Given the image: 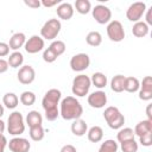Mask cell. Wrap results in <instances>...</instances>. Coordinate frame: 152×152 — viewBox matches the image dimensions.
Returning <instances> with one entry per match:
<instances>
[{
  "label": "cell",
  "instance_id": "cell-1",
  "mask_svg": "<svg viewBox=\"0 0 152 152\" xmlns=\"http://www.w3.org/2000/svg\"><path fill=\"white\" fill-rule=\"evenodd\" d=\"M61 97H62V93L59 89H56V88L49 89L45 93V95L42 100V106L45 110L46 120L53 121L59 116V110H58L57 106L59 104Z\"/></svg>",
  "mask_w": 152,
  "mask_h": 152
},
{
  "label": "cell",
  "instance_id": "cell-2",
  "mask_svg": "<svg viewBox=\"0 0 152 152\" xmlns=\"http://www.w3.org/2000/svg\"><path fill=\"white\" fill-rule=\"evenodd\" d=\"M59 115L64 120H76L83 114V107L80 101L74 96H66L61 101Z\"/></svg>",
  "mask_w": 152,
  "mask_h": 152
},
{
  "label": "cell",
  "instance_id": "cell-3",
  "mask_svg": "<svg viewBox=\"0 0 152 152\" xmlns=\"http://www.w3.org/2000/svg\"><path fill=\"white\" fill-rule=\"evenodd\" d=\"M103 119L112 129H120L125 124V116L121 114L118 107L109 106L103 112Z\"/></svg>",
  "mask_w": 152,
  "mask_h": 152
},
{
  "label": "cell",
  "instance_id": "cell-4",
  "mask_svg": "<svg viewBox=\"0 0 152 152\" xmlns=\"http://www.w3.org/2000/svg\"><path fill=\"white\" fill-rule=\"evenodd\" d=\"M7 131L11 135H14V137H18L24 133L25 121H24V116L20 112L14 110L10 114V116L7 119Z\"/></svg>",
  "mask_w": 152,
  "mask_h": 152
},
{
  "label": "cell",
  "instance_id": "cell-5",
  "mask_svg": "<svg viewBox=\"0 0 152 152\" xmlns=\"http://www.w3.org/2000/svg\"><path fill=\"white\" fill-rule=\"evenodd\" d=\"M90 87H91L90 77L84 74H80V75L75 76V78L72 80L71 91L74 95L78 96V97H84L86 95H88Z\"/></svg>",
  "mask_w": 152,
  "mask_h": 152
},
{
  "label": "cell",
  "instance_id": "cell-6",
  "mask_svg": "<svg viewBox=\"0 0 152 152\" xmlns=\"http://www.w3.org/2000/svg\"><path fill=\"white\" fill-rule=\"evenodd\" d=\"M62 28V24L58 19L51 18L48 21L44 23V25L40 28V37L43 39H48V40H53L58 33L61 32Z\"/></svg>",
  "mask_w": 152,
  "mask_h": 152
},
{
  "label": "cell",
  "instance_id": "cell-7",
  "mask_svg": "<svg viewBox=\"0 0 152 152\" xmlns=\"http://www.w3.org/2000/svg\"><path fill=\"white\" fill-rule=\"evenodd\" d=\"M107 36L112 42L119 43L125 38V30L119 20H110L107 25Z\"/></svg>",
  "mask_w": 152,
  "mask_h": 152
},
{
  "label": "cell",
  "instance_id": "cell-8",
  "mask_svg": "<svg viewBox=\"0 0 152 152\" xmlns=\"http://www.w3.org/2000/svg\"><path fill=\"white\" fill-rule=\"evenodd\" d=\"M146 4L145 2H141V1H137V2H133L129 5V7L127 8L126 11V17L129 21H133V23H137V21H140V19L142 18V15L145 14L146 12Z\"/></svg>",
  "mask_w": 152,
  "mask_h": 152
},
{
  "label": "cell",
  "instance_id": "cell-9",
  "mask_svg": "<svg viewBox=\"0 0 152 152\" xmlns=\"http://www.w3.org/2000/svg\"><path fill=\"white\" fill-rule=\"evenodd\" d=\"M70 68L72 71L81 72L89 68L90 65V57L87 53H76L70 58Z\"/></svg>",
  "mask_w": 152,
  "mask_h": 152
},
{
  "label": "cell",
  "instance_id": "cell-10",
  "mask_svg": "<svg viewBox=\"0 0 152 152\" xmlns=\"http://www.w3.org/2000/svg\"><path fill=\"white\" fill-rule=\"evenodd\" d=\"M91 15L96 23L104 25V24H108L112 19V11L109 7L100 4V5H96L91 10Z\"/></svg>",
  "mask_w": 152,
  "mask_h": 152
},
{
  "label": "cell",
  "instance_id": "cell-11",
  "mask_svg": "<svg viewBox=\"0 0 152 152\" xmlns=\"http://www.w3.org/2000/svg\"><path fill=\"white\" fill-rule=\"evenodd\" d=\"M44 45H45L44 39H43L40 36L34 34V36L30 37V38L26 40V43H25V45H24V49H25V51H26L27 53L33 55V53H38L39 51H42V50L44 49Z\"/></svg>",
  "mask_w": 152,
  "mask_h": 152
},
{
  "label": "cell",
  "instance_id": "cell-12",
  "mask_svg": "<svg viewBox=\"0 0 152 152\" xmlns=\"http://www.w3.org/2000/svg\"><path fill=\"white\" fill-rule=\"evenodd\" d=\"M88 104L93 108L100 109L107 104V94L103 90H96L88 95Z\"/></svg>",
  "mask_w": 152,
  "mask_h": 152
},
{
  "label": "cell",
  "instance_id": "cell-13",
  "mask_svg": "<svg viewBox=\"0 0 152 152\" xmlns=\"http://www.w3.org/2000/svg\"><path fill=\"white\" fill-rule=\"evenodd\" d=\"M17 77L21 84H31L36 78V70L31 65H23L19 68Z\"/></svg>",
  "mask_w": 152,
  "mask_h": 152
},
{
  "label": "cell",
  "instance_id": "cell-14",
  "mask_svg": "<svg viewBox=\"0 0 152 152\" xmlns=\"http://www.w3.org/2000/svg\"><path fill=\"white\" fill-rule=\"evenodd\" d=\"M7 145L12 152H28L31 148L30 141L27 139L20 138V137H14L13 139L10 140V142Z\"/></svg>",
  "mask_w": 152,
  "mask_h": 152
},
{
  "label": "cell",
  "instance_id": "cell-15",
  "mask_svg": "<svg viewBox=\"0 0 152 152\" xmlns=\"http://www.w3.org/2000/svg\"><path fill=\"white\" fill-rule=\"evenodd\" d=\"M138 94H139V99L142 101H150L152 99V77L151 76H145L142 78Z\"/></svg>",
  "mask_w": 152,
  "mask_h": 152
},
{
  "label": "cell",
  "instance_id": "cell-16",
  "mask_svg": "<svg viewBox=\"0 0 152 152\" xmlns=\"http://www.w3.org/2000/svg\"><path fill=\"white\" fill-rule=\"evenodd\" d=\"M74 6L69 2H61L58 6H57V15L59 17V19H63V20H69L72 18L74 15Z\"/></svg>",
  "mask_w": 152,
  "mask_h": 152
},
{
  "label": "cell",
  "instance_id": "cell-17",
  "mask_svg": "<svg viewBox=\"0 0 152 152\" xmlns=\"http://www.w3.org/2000/svg\"><path fill=\"white\" fill-rule=\"evenodd\" d=\"M70 129H71V132H72L74 135H76V137H83L88 132V125H87V122L84 120H82L80 118V119L72 120V124H71Z\"/></svg>",
  "mask_w": 152,
  "mask_h": 152
},
{
  "label": "cell",
  "instance_id": "cell-18",
  "mask_svg": "<svg viewBox=\"0 0 152 152\" xmlns=\"http://www.w3.org/2000/svg\"><path fill=\"white\" fill-rule=\"evenodd\" d=\"M26 43V36L23 33V32H17L14 33L11 39H10V49L13 50V51H18L20 48H23Z\"/></svg>",
  "mask_w": 152,
  "mask_h": 152
},
{
  "label": "cell",
  "instance_id": "cell-19",
  "mask_svg": "<svg viewBox=\"0 0 152 152\" xmlns=\"http://www.w3.org/2000/svg\"><path fill=\"white\" fill-rule=\"evenodd\" d=\"M148 26L146 25L145 21H137L134 23L133 27H132V33L133 36H135L137 38H144L148 34Z\"/></svg>",
  "mask_w": 152,
  "mask_h": 152
},
{
  "label": "cell",
  "instance_id": "cell-20",
  "mask_svg": "<svg viewBox=\"0 0 152 152\" xmlns=\"http://www.w3.org/2000/svg\"><path fill=\"white\" fill-rule=\"evenodd\" d=\"M133 131H134V135H138V137H141L148 132H152V121L151 120H142L135 125Z\"/></svg>",
  "mask_w": 152,
  "mask_h": 152
},
{
  "label": "cell",
  "instance_id": "cell-21",
  "mask_svg": "<svg viewBox=\"0 0 152 152\" xmlns=\"http://www.w3.org/2000/svg\"><path fill=\"white\" fill-rule=\"evenodd\" d=\"M7 63H8V66H11L13 69H17L19 66H23V63H24V56H23V53L20 51H13L8 56Z\"/></svg>",
  "mask_w": 152,
  "mask_h": 152
},
{
  "label": "cell",
  "instance_id": "cell-22",
  "mask_svg": "<svg viewBox=\"0 0 152 152\" xmlns=\"http://www.w3.org/2000/svg\"><path fill=\"white\" fill-rule=\"evenodd\" d=\"M87 137H88V140L89 141H91V142H99L103 138V129L100 126H93V127H90L88 129Z\"/></svg>",
  "mask_w": 152,
  "mask_h": 152
},
{
  "label": "cell",
  "instance_id": "cell-23",
  "mask_svg": "<svg viewBox=\"0 0 152 152\" xmlns=\"http://www.w3.org/2000/svg\"><path fill=\"white\" fill-rule=\"evenodd\" d=\"M26 124L28 125V127H33V126H38L43 124V116L38 110H30L26 115Z\"/></svg>",
  "mask_w": 152,
  "mask_h": 152
},
{
  "label": "cell",
  "instance_id": "cell-24",
  "mask_svg": "<svg viewBox=\"0 0 152 152\" xmlns=\"http://www.w3.org/2000/svg\"><path fill=\"white\" fill-rule=\"evenodd\" d=\"M90 82H91V84H94L96 88L103 89V88H106V86H107V76H106L103 72H100V71L94 72V74L91 75V77H90Z\"/></svg>",
  "mask_w": 152,
  "mask_h": 152
},
{
  "label": "cell",
  "instance_id": "cell-25",
  "mask_svg": "<svg viewBox=\"0 0 152 152\" xmlns=\"http://www.w3.org/2000/svg\"><path fill=\"white\" fill-rule=\"evenodd\" d=\"M125 78L126 76L124 75H115L110 80V89L114 93H122L124 91V86H125Z\"/></svg>",
  "mask_w": 152,
  "mask_h": 152
},
{
  "label": "cell",
  "instance_id": "cell-26",
  "mask_svg": "<svg viewBox=\"0 0 152 152\" xmlns=\"http://www.w3.org/2000/svg\"><path fill=\"white\" fill-rule=\"evenodd\" d=\"M140 88V82L137 77L129 76L125 78V86H124V90L127 93H137Z\"/></svg>",
  "mask_w": 152,
  "mask_h": 152
},
{
  "label": "cell",
  "instance_id": "cell-27",
  "mask_svg": "<svg viewBox=\"0 0 152 152\" xmlns=\"http://www.w3.org/2000/svg\"><path fill=\"white\" fill-rule=\"evenodd\" d=\"M19 103V97L14 93H6L2 97V104L8 109H14Z\"/></svg>",
  "mask_w": 152,
  "mask_h": 152
},
{
  "label": "cell",
  "instance_id": "cell-28",
  "mask_svg": "<svg viewBox=\"0 0 152 152\" xmlns=\"http://www.w3.org/2000/svg\"><path fill=\"white\" fill-rule=\"evenodd\" d=\"M86 42H87L88 45L96 48V46L101 45V43H102V36L97 31H90L87 34V37H86Z\"/></svg>",
  "mask_w": 152,
  "mask_h": 152
},
{
  "label": "cell",
  "instance_id": "cell-29",
  "mask_svg": "<svg viewBox=\"0 0 152 152\" xmlns=\"http://www.w3.org/2000/svg\"><path fill=\"white\" fill-rule=\"evenodd\" d=\"M134 131L133 128L131 127H124V128H120L118 134H116V139L119 142H122V141H126V140H129V139H134Z\"/></svg>",
  "mask_w": 152,
  "mask_h": 152
},
{
  "label": "cell",
  "instance_id": "cell-30",
  "mask_svg": "<svg viewBox=\"0 0 152 152\" xmlns=\"http://www.w3.org/2000/svg\"><path fill=\"white\" fill-rule=\"evenodd\" d=\"M118 142L114 139H107L100 145L99 152H118Z\"/></svg>",
  "mask_w": 152,
  "mask_h": 152
},
{
  "label": "cell",
  "instance_id": "cell-31",
  "mask_svg": "<svg viewBox=\"0 0 152 152\" xmlns=\"http://www.w3.org/2000/svg\"><path fill=\"white\" fill-rule=\"evenodd\" d=\"M30 138L33 140V141H40L44 139V135H45V132H44V128L42 125H38V126H33V127H30Z\"/></svg>",
  "mask_w": 152,
  "mask_h": 152
},
{
  "label": "cell",
  "instance_id": "cell-32",
  "mask_svg": "<svg viewBox=\"0 0 152 152\" xmlns=\"http://www.w3.org/2000/svg\"><path fill=\"white\" fill-rule=\"evenodd\" d=\"M75 8L80 14H88L91 11V4L89 0H76Z\"/></svg>",
  "mask_w": 152,
  "mask_h": 152
},
{
  "label": "cell",
  "instance_id": "cell-33",
  "mask_svg": "<svg viewBox=\"0 0 152 152\" xmlns=\"http://www.w3.org/2000/svg\"><path fill=\"white\" fill-rule=\"evenodd\" d=\"M49 49H50L57 57H59L61 55H63V53L65 52L66 46H65V43H64L63 40H53V42L50 44Z\"/></svg>",
  "mask_w": 152,
  "mask_h": 152
},
{
  "label": "cell",
  "instance_id": "cell-34",
  "mask_svg": "<svg viewBox=\"0 0 152 152\" xmlns=\"http://www.w3.org/2000/svg\"><path fill=\"white\" fill-rule=\"evenodd\" d=\"M19 101L24 106H32L36 102V94L33 91H30V90L23 91L20 97H19Z\"/></svg>",
  "mask_w": 152,
  "mask_h": 152
},
{
  "label": "cell",
  "instance_id": "cell-35",
  "mask_svg": "<svg viewBox=\"0 0 152 152\" xmlns=\"http://www.w3.org/2000/svg\"><path fill=\"white\" fill-rule=\"evenodd\" d=\"M138 142L135 139H129L120 142V148L122 152H138Z\"/></svg>",
  "mask_w": 152,
  "mask_h": 152
},
{
  "label": "cell",
  "instance_id": "cell-36",
  "mask_svg": "<svg viewBox=\"0 0 152 152\" xmlns=\"http://www.w3.org/2000/svg\"><path fill=\"white\" fill-rule=\"evenodd\" d=\"M43 59H44V62H46V63H53V62L57 59V56H56L49 48H46V49H44V51H43Z\"/></svg>",
  "mask_w": 152,
  "mask_h": 152
},
{
  "label": "cell",
  "instance_id": "cell-37",
  "mask_svg": "<svg viewBox=\"0 0 152 152\" xmlns=\"http://www.w3.org/2000/svg\"><path fill=\"white\" fill-rule=\"evenodd\" d=\"M139 142L145 147H150L152 145V132H148V133L139 137Z\"/></svg>",
  "mask_w": 152,
  "mask_h": 152
},
{
  "label": "cell",
  "instance_id": "cell-38",
  "mask_svg": "<svg viewBox=\"0 0 152 152\" xmlns=\"http://www.w3.org/2000/svg\"><path fill=\"white\" fill-rule=\"evenodd\" d=\"M10 45L5 42H0V57H6L10 55Z\"/></svg>",
  "mask_w": 152,
  "mask_h": 152
},
{
  "label": "cell",
  "instance_id": "cell-39",
  "mask_svg": "<svg viewBox=\"0 0 152 152\" xmlns=\"http://www.w3.org/2000/svg\"><path fill=\"white\" fill-rule=\"evenodd\" d=\"M59 4H61V0H43V1H40V5L44 7H52V6H56Z\"/></svg>",
  "mask_w": 152,
  "mask_h": 152
},
{
  "label": "cell",
  "instance_id": "cell-40",
  "mask_svg": "<svg viewBox=\"0 0 152 152\" xmlns=\"http://www.w3.org/2000/svg\"><path fill=\"white\" fill-rule=\"evenodd\" d=\"M24 4L26 6H28V7H32V8H38V7L42 6L39 0H25Z\"/></svg>",
  "mask_w": 152,
  "mask_h": 152
},
{
  "label": "cell",
  "instance_id": "cell-41",
  "mask_svg": "<svg viewBox=\"0 0 152 152\" xmlns=\"http://www.w3.org/2000/svg\"><path fill=\"white\" fill-rule=\"evenodd\" d=\"M59 152H77V150H76V147H75L74 145H71V144H66V145L62 146V148H61Z\"/></svg>",
  "mask_w": 152,
  "mask_h": 152
},
{
  "label": "cell",
  "instance_id": "cell-42",
  "mask_svg": "<svg viewBox=\"0 0 152 152\" xmlns=\"http://www.w3.org/2000/svg\"><path fill=\"white\" fill-rule=\"evenodd\" d=\"M8 63H7V61L6 59H4V58H0V74H4V72H6L7 70H8Z\"/></svg>",
  "mask_w": 152,
  "mask_h": 152
},
{
  "label": "cell",
  "instance_id": "cell-43",
  "mask_svg": "<svg viewBox=\"0 0 152 152\" xmlns=\"http://www.w3.org/2000/svg\"><path fill=\"white\" fill-rule=\"evenodd\" d=\"M8 141L4 134H0V152H5V148L7 146Z\"/></svg>",
  "mask_w": 152,
  "mask_h": 152
},
{
  "label": "cell",
  "instance_id": "cell-44",
  "mask_svg": "<svg viewBox=\"0 0 152 152\" xmlns=\"http://www.w3.org/2000/svg\"><path fill=\"white\" fill-rule=\"evenodd\" d=\"M146 25H152V7H150L148 10H146Z\"/></svg>",
  "mask_w": 152,
  "mask_h": 152
},
{
  "label": "cell",
  "instance_id": "cell-45",
  "mask_svg": "<svg viewBox=\"0 0 152 152\" xmlns=\"http://www.w3.org/2000/svg\"><path fill=\"white\" fill-rule=\"evenodd\" d=\"M146 114H147V120L152 121V114H151V104H147L146 107Z\"/></svg>",
  "mask_w": 152,
  "mask_h": 152
},
{
  "label": "cell",
  "instance_id": "cell-46",
  "mask_svg": "<svg viewBox=\"0 0 152 152\" xmlns=\"http://www.w3.org/2000/svg\"><path fill=\"white\" fill-rule=\"evenodd\" d=\"M5 129H6V124L0 119V134H4Z\"/></svg>",
  "mask_w": 152,
  "mask_h": 152
},
{
  "label": "cell",
  "instance_id": "cell-47",
  "mask_svg": "<svg viewBox=\"0 0 152 152\" xmlns=\"http://www.w3.org/2000/svg\"><path fill=\"white\" fill-rule=\"evenodd\" d=\"M4 113H5V108H4V106L0 103V119H1V116L4 115Z\"/></svg>",
  "mask_w": 152,
  "mask_h": 152
}]
</instances>
